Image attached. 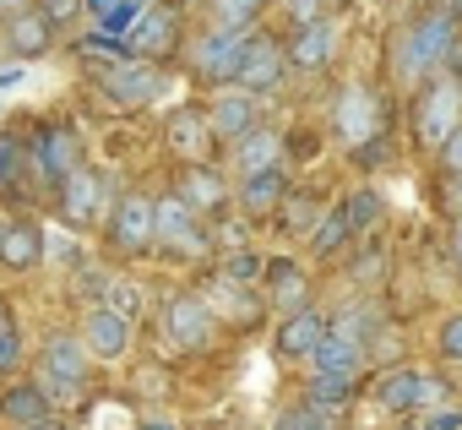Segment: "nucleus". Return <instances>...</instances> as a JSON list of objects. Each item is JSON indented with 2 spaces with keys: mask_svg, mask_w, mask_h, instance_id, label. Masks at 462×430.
<instances>
[{
  "mask_svg": "<svg viewBox=\"0 0 462 430\" xmlns=\"http://www.w3.org/2000/svg\"><path fill=\"white\" fill-rule=\"evenodd\" d=\"M169 147H174L180 158H190V164H207V153L217 147L212 131H207V115H201V109H174V115H169Z\"/></svg>",
  "mask_w": 462,
  "mask_h": 430,
  "instance_id": "27",
  "label": "nucleus"
},
{
  "mask_svg": "<svg viewBox=\"0 0 462 430\" xmlns=\"http://www.w3.org/2000/svg\"><path fill=\"white\" fill-rule=\"evenodd\" d=\"M289 77H294V71H289V61H283V39L251 33V39H245V61H240L235 88L251 93V98H273V93H283Z\"/></svg>",
  "mask_w": 462,
  "mask_h": 430,
  "instance_id": "14",
  "label": "nucleus"
},
{
  "mask_svg": "<svg viewBox=\"0 0 462 430\" xmlns=\"http://www.w3.org/2000/svg\"><path fill=\"white\" fill-rule=\"evenodd\" d=\"M359 387H365L359 370H310V381H305V403L321 408V414H337V408H348V403L359 397Z\"/></svg>",
  "mask_w": 462,
  "mask_h": 430,
  "instance_id": "24",
  "label": "nucleus"
},
{
  "mask_svg": "<svg viewBox=\"0 0 462 430\" xmlns=\"http://www.w3.org/2000/svg\"><path fill=\"white\" fill-rule=\"evenodd\" d=\"M310 370H359L365 376V343L359 338H343V332H327L310 354Z\"/></svg>",
  "mask_w": 462,
  "mask_h": 430,
  "instance_id": "30",
  "label": "nucleus"
},
{
  "mask_svg": "<svg viewBox=\"0 0 462 430\" xmlns=\"http://www.w3.org/2000/svg\"><path fill=\"white\" fill-rule=\"evenodd\" d=\"M457 44H462V17L446 6V0H440V6H424L392 39V82L397 88H419L424 77H435V71L451 66Z\"/></svg>",
  "mask_w": 462,
  "mask_h": 430,
  "instance_id": "1",
  "label": "nucleus"
},
{
  "mask_svg": "<svg viewBox=\"0 0 462 430\" xmlns=\"http://www.w3.org/2000/svg\"><path fill=\"white\" fill-rule=\"evenodd\" d=\"M158 322H163V343H169L174 354H201V349L212 343V311H207V300L190 294V289L163 294Z\"/></svg>",
  "mask_w": 462,
  "mask_h": 430,
  "instance_id": "11",
  "label": "nucleus"
},
{
  "mask_svg": "<svg viewBox=\"0 0 462 430\" xmlns=\"http://www.w3.org/2000/svg\"><path fill=\"white\" fill-rule=\"evenodd\" d=\"M152 235H158L152 251H169V257H185V262H207L212 257V229L180 191L152 196Z\"/></svg>",
  "mask_w": 462,
  "mask_h": 430,
  "instance_id": "4",
  "label": "nucleus"
},
{
  "mask_svg": "<svg viewBox=\"0 0 462 430\" xmlns=\"http://www.w3.org/2000/svg\"><path fill=\"white\" fill-rule=\"evenodd\" d=\"M457 120H462V82H457L451 71L424 77V82L413 88V115H408L413 142H419L424 153H435V147L457 131Z\"/></svg>",
  "mask_w": 462,
  "mask_h": 430,
  "instance_id": "3",
  "label": "nucleus"
},
{
  "mask_svg": "<svg viewBox=\"0 0 462 430\" xmlns=\"http://www.w3.org/2000/svg\"><path fill=\"white\" fill-rule=\"evenodd\" d=\"M28 430H66V419H60V414H50V419H39V425H28Z\"/></svg>",
  "mask_w": 462,
  "mask_h": 430,
  "instance_id": "49",
  "label": "nucleus"
},
{
  "mask_svg": "<svg viewBox=\"0 0 462 430\" xmlns=\"http://www.w3.org/2000/svg\"><path fill=\"white\" fill-rule=\"evenodd\" d=\"M142 430H174V425H163V419H147V425H142Z\"/></svg>",
  "mask_w": 462,
  "mask_h": 430,
  "instance_id": "51",
  "label": "nucleus"
},
{
  "mask_svg": "<svg viewBox=\"0 0 462 430\" xmlns=\"http://www.w3.org/2000/svg\"><path fill=\"white\" fill-rule=\"evenodd\" d=\"M44 257H55V267H77V262H88L82 251H77V240H66V235H44Z\"/></svg>",
  "mask_w": 462,
  "mask_h": 430,
  "instance_id": "44",
  "label": "nucleus"
},
{
  "mask_svg": "<svg viewBox=\"0 0 462 430\" xmlns=\"http://www.w3.org/2000/svg\"><path fill=\"white\" fill-rule=\"evenodd\" d=\"M228 164H235V180H240V174H256V169L283 164V131L262 120L256 131H245L235 147H228Z\"/></svg>",
  "mask_w": 462,
  "mask_h": 430,
  "instance_id": "23",
  "label": "nucleus"
},
{
  "mask_svg": "<svg viewBox=\"0 0 462 430\" xmlns=\"http://www.w3.org/2000/svg\"><path fill=\"white\" fill-rule=\"evenodd\" d=\"M262 278H267V305H278V311H300V305H310V278L300 273V262L273 257V262L262 267Z\"/></svg>",
  "mask_w": 462,
  "mask_h": 430,
  "instance_id": "26",
  "label": "nucleus"
},
{
  "mask_svg": "<svg viewBox=\"0 0 462 430\" xmlns=\"http://www.w3.org/2000/svg\"><path fill=\"white\" fill-rule=\"evenodd\" d=\"M39 12L55 23V28H71L82 17V0H39Z\"/></svg>",
  "mask_w": 462,
  "mask_h": 430,
  "instance_id": "46",
  "label": "nucleus"
},
{
  "mask_svg": "<svg viewBox=\"0 0 462 430\" xmlns=\"http://www.w3.org/2000/svg\"><path fill=\"white\" fill-rule=\"evenodd\" d=\"M262 267H267V257L262 251H251V246H235V251H223V262H217V273L228 278V284H256L262 278Z\"/></svg>",
  "mask_w": 462,
  "mask_h": 430,
  "instance_id": "36",
  "label": "nucleus"
},
{
  "mask_svg": "<svg viewBox=\"0 0 462 430\" xmlns=\"http://www.w3.org/2000/svg\"><path fill=\"white\" fill-rule=\"evenodd\" d=\"M283 17H289V28L321 23V17H327V0H283Z\"/></svg>",
  "mask_w": 462,
  "mask_h": 430,
  "instance_id": "45",
  "label": "nucleus"
},
{
  "mask_svg": "<svg viewBox=\"0 0 462 430\" xmlns=\"http://www.w3.org/2000/svg\"><path fill=\"white\" fill-rule=\"evenodd\" d=\"M332 136H337L348 153H359L365 142L386 136V109H381L375 88H365V82L337 88V98H332Z\"/></svg>",
  "mask_w": 462,
  "mask_h": 430,
  "instance_id": "7",
  "label": "nucleus"
},
{
  "mask_svg": "<svg viewBox=\"0 0 462 430\" xmlns=\"http://www.w3.org/2000/svg\"><path fill=\"white\" fill-rule=\"evenodd\" d=\"M201 300H207L212 322H217V316H223L228 327H256V322H262V300H256L245 284H228L223 273H212V278H207Z\"/></svg>",
  "mask_w": 462,
  "mask_h": 430,
  "instance_id": "21",
  "label": "nucleus"
},
{
  "mask_svg": "<svg viewBox=\"0 0 462 430\" xmlns=\"http://www.w3.org/2000/svg\"><path fill=\"white\" fill-rule=\"evenodd\" d=\"M174 191H180V196L201 212V219H207V212H223V201L235 196V185H228L212 164H190V169L180 174V185H174Z\"/></svg>",
  "mask_w": 462,
  "mask_h": 430,
  "instance_id": "25",
  "label": "nucleus"
},
{
  "mask_svg": "<svg viewBox=\"0 0 462 430\" xmlns=\"http://www.w3.org/2000/svg\"><path fill=\"white\" fill-rule=\"evenodd\" d=\"M245 39H251V33L207 28L201 39H190V44H185V61H190V71H196L207 88H235L240 61H245Z\"/></svg>",
  "mask_w": 462,
  "mask_h": 430,
  "instance_id": "10",
  "label": "nucleus"
},
{
  "mask_svg": "<svg viewBox=\"0 0 462 430\" xmlns=\"http://www.w3.org/2000/svg\"><path fill=\"white\" fill-rule=\"evenodd\" d=\"M283 61H289V71H300V77H321L332 61H337V28L321 17V23H300V28H289V39H283Z\"/></svg>",
  "mask_w": 462,
  "mask_h": 430,
  "instance_id": "17",
  "label": "nucleus"
},
{
  "mask_svg": "<svg viewBox=\"0 0 462 430\" xmlns=\"http://www.w3.org/2000/svg\"><path fill=\"white\" fill-rule=\"evenodd\" d=\"M88 370H93V354L82 349L77 332H44V349H39V392L55 403V408H71L88 397Z\"/></svg>",
  "mask_w": 462,
  "mask_h": 430,
  "instance_id": "2",
  "label": "nucleus"
},
{
  "mask_svg": "<svg viewBox=\"0 0 462 430\" xmlns=\"http://www.w3.org/2000/svg\"><path fill=\"white\" fill-rule=\"evenodd\" d=\"M104 305H109V311H120L125 322H142V311H147V289H142V284H131V278H115V284H109V294H104Z\"/></svg>",
  "mask_w": 462,
  "mask_h": 430,
  "instance_id": "38",
  "label": "nucleus"
},
{
  "mask_svg": "<svg viewBox=\"0 0 462 430\" xmlns=\"http://www.w3.org/2000/svg\"><path fill=\"white\" fill-rule=\"evenodd\" d=\"M273 430H332V414H321V408H310V403L300 397V403H289V408L273 419Z\"/></svg>",
  "mask_w": 462,
  "mask_h": 430,
  "instance_id": "39",
  "label": "nucleus"
},
{
  "mask_svg": "<svg viewBox=\"0 0 462 430\" xmlns=\"http://www.w3.org/2000/svg\"><path fill=\"white\" fill-rule=\"evenodd\" d=\"M451 257L462 262V212H457V219H451Z\"/></svg>",
  "mask_w": 462,
  "mask_h": 430,
  "instance_id": "48",
  "label": "nucleus"
},
{
  "mask_svg": "<svg viewBox=\"0 0 462 430\" xmlns=\"http://www.w3.org/2000/svg\"><path fill=\"white\" fill-rule=\"evenodd\" d=\"M23 370V332H17V322L0 311V381L6 376H17Z\"/></svg>",
  "mask_w": 462,
  "mask_h": 430,
  "instance_id": "40",
  "label": "nucleus"
},
{
  "mask_svg": "<svg viewBox=\"0 0 462 430\" xmlns=\"http://www.w3.org/2000/svg\"><path fill=\"white\" fill-rule=\"evenodd\" d=\"M273 219H278V229H283V235L305 240V235L316 229V219H321V207H316L310 196H294V191H289V196L278 201V212H273Z\"/></svg>",
  "mask_w": 462,
  "mask_h": 430,
  "instance_id": "35",
  "label": "nucleus"
},
{
  "mask_svg": "<svg viewBox=\"0 0 462 430\" xmlns=\"http://www.w3.org/2000/svg\"><path fill=\"white\" fill-rule=\"evenodd\" d=\"M446 6H451V12H457V17H462V0H446Z\"/></svg>",
  "mask_w": 462,
  "mask_h": 430,
  "instance_id": "52",
  "label": "nucleus"
},
{
  "mask_svg": "<svg viewBox=\"0 0 462 430\" xmlns=\"http://www.w3.org/2000/svg\"><path fill=\"white\" fill-rule=\"evenodd\" d=\"M435 354H440L446 365H462V311H451V316L440 322V332H435Z\"/></svg>",
  "mask_w": 462,
  "mask_h": 430,
  "instance_id": "41",
  "label": "nucleus"
},
{
  "mask_svg": "<svg viewBox=\"0 0 462 430\" xmlns=\"http://www.w3.org/2000/svg\"><path fill=\"white\" fill-rule=\"evenodd\" d=\"M321 338H327V316H321V305H300V311H283L273 349H278V360L300 365V360H310V354H316V343H321Z\"/></svg>",
  "mask_w": 462,
  "mask_h": 430,
  "instance_id": "20",
  "label": "nucleus"
},
{
  "mask_svg": "<svg viewBox=\"0 0 462 430\" xmlns=\"http://www.w3.org/2000/svg\"><path fill=\"white\" fill-rule=\"evenodd\" d=\"M348 240H354V235H348V224H343V207H327L321 219H316V229L305 235L310 257H337V251H343Z\"/></svg>",
  "mask_w": 462,
  "mask_h": 430,
  "instance_id": "34",
  "label": "nucleus"
},
{
  "mask_svg": "<svg viewBox=\"0 0 462 430\" xmlns=\"http://www.w3.org/2000/svg\"><path fill=\"white\" fill-rule=\"evenodd\" d=\"M50 414H60V408L39 392V381H12L6 392H0V419H12L17 430L39 425V419H50Z\"/></svg>",
  "mask_w": 462,
  "mask_h": 430,
  "instance_id": "28",
  "label": "nucleus"
},
{
  "mask_svg": "<svg viewBox=\"0 0 462 430\" xmlns=\"http://www.w3.org/2000/svg\"><path fill=\"white\" fill-rule=\"evenodd\" d=\"M55 33H60V28H55L39 6H17L6 23H0V55L17 61V66L44 61V55L55 50Z\"/></svg>",
  "mask_w": 462,
  "mask_h": 430,
  "instance_id": "15",
  "label": "nucleus"
},
{
  "mask_svg": "<svg viewBox=\"0 0 462 430\" xmlns=\"http://www.w3.org/2000/svg\"><path fill=\"white\" fill-rule=\"evenodd\" d=\"M147 6H152V0H82V12H93L98 33H109V39H125L131 23H136Z\"/></svg>",
  "mask_w": 462,
  "mask_h": 430,
  "instance_id": "29",
  "label": "nucleus"
},
{
  "mask_svg": "<svg viewBox=\"0 0 462 430\" xmlns=\"http://www.w3.org/2000/svg\"><path fill=\"white\" fill-rule=\"evenodd\" d=\"M77 169H82V136L60 120H39L33 136H28V174L44 191H60Z\"/></svg>",
  "mask_w": 462,
  "mask_h": 430,
  "instance_id": "6",
  "label": "nucleus"
},
{
  "mask_svg": "<svg viewBox=\"0 0 462 430\" xmlns=\"http://www.w3.org/2000/svg\"><path fill=\"white\" fill-rule=\"evenodd\" d=\"M109 284H115V278H109L98 262H77V267H71V294H77L82 305H104Z\"/></svg>",
  "mask_w": 462,
  "mask_h": 430,
  "instance_id": "37",
  "label": "nucleus"
},
{
  "mask_svg": "<svg viewBox=\"0 0 462 430\" xmlns=\"http://www.w3.org/2000/svg\"><path fill=\"white\" fill-rule=\"evenodd\" d=\"M12 12H17V0H0V23H6Z\"/></svg>",
  "mask_w": 462,
  "mask_h": 430,
  "instance_id": "50",
  "label": "nucleus"
},
{
  "mask_svg": "<svg viewBox=\"0 0 462 430\" xmlns=\"http://www.w3.org/2000/svg\"><path fill=\"white\" fill-rule=\"evenodd\" d=\"M120 50H125L131 61H147V66L174 61V55H180V12H174V6H147V12L131 23V33L120 39Z\"/></svg>",
  "mask_w": 462,
  "mask_h": 430,
  "instance_id": "13",
  "label": "nucleus"
},
{
  "mask_svg": "<svg viewBox=\"0 0 462 430\" xmlns=\"http://www.w3.org/2000/svg\"><path fill=\"white\" fill-rule=\"evenodd\" d=\"M104 235H109L115 257H131V262L147 257L158 246V235H152V196H136V191L115 196L109 219H104Z\"/></svg>",
  "mask_w": 462,
  "mask_h": 430,
  "instance_id": "12",
  "label": "nucleus"
},
{
  "mask_svg": "<svg viewBox=\"0 0 462 430\" xmlns=\"http://www.w3.org/2000/svg\"><path fill=\"white\" fill-rule=\"evenodd\" d=\"M283 196H289V169H283V164L235 180V201H240V212H245V224H267Z\"/></svg>",
  "mask_w": 462,
  "mask_h": 430,
  "instance_id": "19",
  "label": "nucleus"
},
{
  "mask_svg": "<svg viewBox=\"0 0 462 430\" xmlns=\"http://www.w3.org/2000/svg\"><path fill=\"white\" fill-rule=\"evenodd\" d=\"M375 403H381L386 414H419V408L451 403V381L397 365V370H381V376H375Z\"/></svg>",
  "mask_w": 462,
  "mask_h": 430,
  "instance_id": "9",
  "label": "nucleus"
},
{
  "mask_svg": "<svg viewBox=\"0 0 462 430\" xmlns=\"http://www.w3.org/2000/svg\"><path fill=\"white\" fill-rule=\"evenodd\" d=\"M23 180H28V136L0 131V196L23 191Z\"/></svg>",
  "mask_w": 462,
  "mask_h": 430,
  "instance_id": "33",
  "label": "nucleus"
},
{
  "mask_svg": "<svg viewBox=\"0 0 462 430\" xmlns=\"http://www.w3.org/2000/svg\"><path fill=\"white\" fill-rule=\"evenodd\" d=\"M93 88H98L115 109H147V104H158V98L169 93V77H163V66L115 55V61H93Z\"/></svg>",
  "mask_w": 462,
  "mask_h": 430,
  "instance_id": "5",
  "label": "nucleus"
},
{
  "mask_svg": "<svg viewBox=\"0 0 462 430\" xmlns=\"http://www.w3.org/2000/svg\"><path fill=\"white\" fill-rule=\"evenodd\" d=\"M337 207H343V224H348V235H354V240H359V235H370V229L381 224V212H386L381 191H370V185H359V191H354V196H343Z\"/></svg>",
  "mask_w": 462,
  "mask_h": 430,
  "instance_id": "31",
  "label": "nucleus"
},
{
  "mask_svg": "<svg viewBox=\"0 0 462 430\" xmlns=\"http://www.w3.org/2000/svg\"><path fill=\"white\" fill-rule=\"evenodd\" d=\"M201 115H207L212 142L235 147L245 131H256V126H262V98H251V93H240V88H217V93H212V104H207Z\"/></svg>",
  "mask_w": 462,
  "mask_h": 430,
  "instance_id": "16",
  "label": "nucleus"
},
{
  "mask_svg": "<svg viewBox=\"0 0 462 430\" xmlns=\"http://www.w3.org/2000/svg\"><path fill=\"white\" fill-rule=\"evenodd\" d=\"M55 201H60V219H66V229L71 235H88L93 224H104L109 219V207H115V191H109V174L104 169H93V164H82L60 191H55Z\"/></svg>",
  "mask_w": 462,
  "mask_h": 430,
  "instance_id": "8",
  "label": "nucleus"
},
{
  "mask_svg": "<svg viewBox=\"0 0 462 430\" xmlns=\"http://www.w3.org/2000/svg\"><path fill=\"white\" fill-rule=\"evenodd\" d=\"M262 12H267V0H207V23L228 33H251Z\"/></svg>",
  "mask_w": 462,
  "mask_h": 430,
  "instance_id": "32",
  "label": "nucleus"
},
{
  "mask_svg": "<svg viewBox=\"0 0 462 430\" xmlns=\"http://www.w3.org/2000/svg\"><path fill=\"white\" fill-rule=\"evenodd\" d=\"M440 201H446L451 212H462V174H446V180H440Z\"/></svg>",
  "mask_w": 462,
  "mask_h": 430,
  "instance_id": "47",
  "label": "nucleus"
},
{
  "mask_svg": "<svg viewBox=\"0 0 462 430\" xmlns=\"http://www.w3.org/2000/svg\"><path fill=\"white\" fill-rule=\"evenodd\" d=\"M44 262V229L33 219H0V267L33 273Z\"/></svg>",
  "mask_w": 462,
  "mask_h": 430,
  "instance_id": "22",
  "label": "nucleus"
},
{
  "mask_svg": "<svg viewBox=\"0 0 462 430\" xmlns=\"http://www.w3.org/2000/svg\"><path fill=\"white\" fill-rule=\"evenodd\" d=\"M77 338H82V349H88L93 360H104V365H115V360L131 354V322H125L120 311H109V305H88Z\"/></svg>",
  "mask_w": 462,
  "mask_h": 430,
  "instance_id": "18",
  "label": "nucleus"
},
{
  "mask_svg": "<svg viewBox=\"0 0 462 430\" xmlns=\"http://www.w3.org/2000/svg\"><path fill=\"white\" fill-rule=\"evenodd\" d=\"M413 419H419L413 430H462V403H435V408H419Z\"/></svg>",
  "mask_w": 462,
  "mask_h": 430,
  "instance_id": "42",
  "label": "nucleus"
},
{
  "mask_svg": "<svg viewBox=\"0 0 462 430\" xmlns=\"http://www.w3.org/2000/svg\"><path fill=\"white\" fill-rule=\"evenodd\" d=\"M435 169H440V180H446V174H462V120H457V131L435 147Z\"/></svg>",
  "mask_w": 462,
  "mask_h": 430,
  "instance_id": "43",
  "label": "nucleus"
}]
</instances>
